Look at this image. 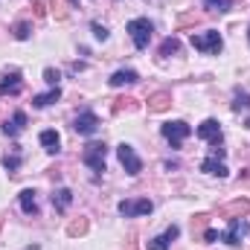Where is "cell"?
Returning a JSON list of instances; mask_svg holds the SVG:
<instances>
[{"instance_id": "obj_1", "label": "cell", "mask_w": 250, "mask_h": 250, "mask_svg": "<svg viewBox=\"0 0 250 250\" xmlns=\"http://www.w3.org/2000/svg\"><path fill=\"white\" fill-rule=\"evenodd\" d=\"M192 47H195L198 53H204V56H218L221 47H224V41H221L218 29H207V32L192 35Z\"/></svg>"}, {"instance_id": "obj_2", "label": "cell", "mask_w": 250, "mask_h": 250, "mask_svg": "<svg viewBox=\"0 0 250 250\" xmlns=\"http://www.w3.org/2000/svg\"><path fill=\"white\" fill-rule=\"evenodd\" d=\"M105 157H108V146L105 143H87L84 151H82V163L90 166L96 175L105 172Z\"/></svg>"}, {"instance_id": "obj_3", "label": "cell", "mask_w": 250, "mask_h": 250, "mask_svg": "<svg viewBox=\"0 0 250 250\" xmlns=\"http://www.w3.org/2000/svg\"><path fill=\"white\" fill-rule=\"evenodd\" d=\"M128 32H131L134 47H137V50H146V47H148V41H151L154 26H151V21H148V18H134V21H128Z\"/></svg>"}, {"instance_id": "obj_4", "label": "cell", "mask_w": 250, "mask_h": 250, "mask_svg": "<svg viewBox=\"0 0 250 250\" xmlns=\"http://www.w3.org/2000/svg\"><path fill=\"white\" fill-rule=\"evenodd\" d=\"M160 134L172 143V148H181V146H184V140L192 134V128H189L184 120H172V123H163V125H160Z\"/></svg>"}, {"instance_id": "obj_5", "label": "cell", "mask_w": 250, "mask_h": 250, "mask_svg": "<svg viewBox=\"0 0 250 250\" xmlns=\"http://www.w3.org/2000/svg\"><path fill=\"white\" fill-rule=\"evenodd\" d=\"M117 157H120V163H123V169L128 175H140L143 172V160L137 157V151H134V146H128V143H120L117 146Z\"/></svg>"}, {"instance_id": "obj_6", "label": "cell", "mask_w": 250, "mask_h": 250, "mask_svg": "<svg viewBox=\"0 0 250 250\" xmlns=\"http://www.w3.org/2000/svg\"><path fill=\"white\" fill-rule=\"evenodd\" d=\"M117 209H120V215H125V218H140V215H151L154 204L148 198H137V201H120Z\"/></svg>"}, {"instance_id": "obj_7", "label": "cell", "mask_w": 250, "mask_h": 250, "mask_svg": "<svg viewBox=\"0 0 250 250\" xmlns=\"http://www.w3.org/2000/svg\"><path fill=\"white\" fill-rule=\"evenodd\" d=\"M250 233L248 221H242V218H230V227H227V233H221V242H227L230 248H239L242 245V239Z\"/></svg>"}, {"instance_id": "obj_8", "label": "cell", "mask_w": 250, "mask_h": 250, "mask_svg": "<svg viewBox=\"0 0 250 250\" xmlns=\"http://www.w3.org/2000/svg\"><path fill=\"white\" fill-rule=\"evenodd\" d=\"M73 131H76V134H82V137L96 134V131H99V117H96L93 111H82V114L73 120Z\"/></svg>"}, {"instance_id": "obj_9", "label": "cell", "mask_w": 250, "mask_h": 250, "mask_svg": "<svg viewBox=\"0 0 250 250\" xmlns=\"http://www.w3.org/2000/svg\"><path fill=\"white\" fill-rule=\"evenodd\" d=\"M21 90H23V76H21V70L6 73L3 82H0V96H18Z\"/></svg>"}, {"instance_id": "obj_10", "label": "cell", "mask_w": 250, "mask_h": 250, "mask_svg": "<svg viewBox=\"0 0 250 250\" xmlns=\"http://www.w3.org/2000/svg\"><path fill=\"white\" fill-rule=\"evenodd\" d=\"M198 137L207 140V143H212V146H218L221 143V123L218 120H204V123L198 125Z\"/></svg>"}, {"instance_id": "obj_11", "label": "cell", "mask_w": 250, "mask_h": 250, "mask_svg": "<svg viewBox=\"0 0 250 250\" xmlns=\"http://www.w3.org/2000/svg\"><path fill=\"white\" fill-rule=\"evenodd\" d=\"M178 236H181V227H178V224H172V227H166V233H163V236H154V239L148 242V250H169V245H172Z\"/></svg>"}, {"instance_id": "obj_12", "label": "cell", "mask_w": 250, "mask_h": 250, "mask_svg": "<svg viewBox=\"0 0 250 250\" xmlns=\"http://www.w3.org/2000/svg\"><path fill=\"white\" fill-rule=\"evenodd\" d=\"M248 212H250L248 198H236V201H230L227 207H221V215H224V218H245Z\"/></svg>"}, {"instance_id": "obj_13", "label": "cell", "mask_w": 250, "mask_h": 250, "mask_svg": "<svg viewBox=\"0 0 250 250\" xmlns=\"http://www.w3.org/2000/svg\"><path fill=\"white\" fill-rule=\"evenodd\" d=\"M169 108H172V93L157 90V93L148 96V114H163V111H169Z\"/></svg>"}, {"instance_id": "obj_14", "label": "cell", "mask_w": 250, "mask_h": 250, "mask_svg": "<svg viewBox=\"0 0 250 250\" xmlns=\"http://www.w3.org/2000/svg\"><path fill=\"white\" fill-rule=\"evenodd\" d=\"M201 172H207V175H218V178H227V175H230L227 166L221 163V157H215V154H209V157L201 160Z\"/></svg>"}, {"instance_id": "obj_15", "label": "cell", "mask_w": 250, "mask_h": 250, "mask_svg": "<svg viewBox=\"0 0 250 250\" xmlns=\"http://www.w3.org/2000/svg\"><path fill=\"white\" fill-rule=\"evenodd\" d=\"M23 128H26V114H23V111H15V114H12V120H6V123H3V134L18 137V134H23Z\"/></svg>"}, {"instance_id": "obj_16", "label": "cell", "mask_w": 250, "mask_h": 250, "mask_svg": "<svg viewBox=\"0 0 250 250\" xmlns=\"http://www.w3.org/2000/svg\"><path fill=\"white\" fill-rule=\"evenodd\" d=\"M108 82H111V87H125V84H137L140 76H137V70H117Z\"/></svg>"}, {"instance_id": "obj_17", "label": "cell", "mask_w": 250, "mask_h": 250, "mask_svg": "<svg viewBox=\"0 0 250 250\" xmlns=\"http://www.w3.org/2000/svg\"><path fill=\"white\" fill-rule=\"evenodd\" d=\"M41 146H44V151H50V154H59V146H62V137L56 134V131H41Z\"/></svg>"}, {"instance_id": "obj_18", "label": "cell", "mask_w": 250, "mask_h": 250, "mask_svg": "<svg viewBox=\"0 0 250 250\" xmlns=\"http://www.w3.org/2000/svg\"><path fill=\"white\" fill-rule=\"evenodd\" d=\"M70 204H73V192H70V189H56V192H53V207H56L59 212H67Z\"/></svg>"}, {"instance_id": "obj_19", "label": "cell", "mask_w": 250, "mask_h": 250, "mask_svg": "<svg viewBox=\"0 0 250 250\" xmlns=\"http://www.w3.org/2000/svg\"><path fill=\"white\" fill-rule=\"evenodd\" d=\"M21 209L26 215H38V201H35V192L32 189H23L21 192Z\"/></svg>"}, {"instance_id": "obj_20", "label": "cell", "mask_w": 250, "mask_h": 250, "mask_svg": "<svg viewBox=\"0 0 250 250\" xmlns=\"http://www.w3.org/2000/svg\"><path fill=\"white\" fill-rule=\"evenodd\" d=\"M59 99H62V90L53 87L50 93H38V96L32 99V105H35V108H47V105H53V102H59Z\"/></svg>"}, {"instance_id": "obj_21", "label": "cell", "mask_w": 250, "mask_h": 250, "mask_svg": "<svg viewBox=\"0 0 250 250\" xmlns=\"http://www.w3.org/2000/svg\"><path fill=\"white\" fill-rule=\"evenodd\" d=\"M134 108H137V99H131V96L114 99V105H111V111H114V114H123V111H134Z\"/></svg>"}, {"instance_id": "obj_22", "label": "cell", "mask_w": 250, "mask_h": 250, "mask_svg": "<svg viewBox=\"0 0 250 250\" xmlns=\"http://www.w3.org/2000/svg\"><path fill=\"white\" fill-rule=\"evenodd\" d=\"M67 233H70V236H84V233H87V218L79 215L76 221H70V224H67Z\"/></svg>"}, {"instance_id": "obj_23", "label": "cell", "mask_w": 250, "mask_h": 250, "mask_svg": "<svg viewBox=\"0 0 250 250\" xmlns=\"http://www.w3.org/2000/svg\"><path fill=\"white\" fill-rule=\"evenodd\" d=\"M204 9H209V12H230L233 0H204Z\"/></svg>"}, {"instance_id": "obj_24", "label": "cell", "mask_w": 250, "mask_h": 250, "mask_svg": "<svg viewBox=\"0 0 250 250\" xmlns=\"http://www.w3.org/2000/svg\"><path fill=\"white\" fill-rule=\"evenodd\" d=\"M3 166H6L9 175H18V169H21V154H18V151H15V154H6V157H3Z\"/></svg>"}, {"instance_id": "obj_25", "label": "cell", "mask_w": 250, "mask_h": 250, "mask_svg": "<svg viewBox=\"0 0 250 250\" xmlns=\"http://www.w3.org/2000/svg\"><path fill=\"white\" fill-rule=\"evenodd\" d=\"M181 50V41L178 38H166L163 44H160V56H175Z\"/></svg>"}, {"instance_id": "obj_26", "label": "cell", "mask_w": 250, "mask_h": 250, "mask_svg": "<svg viewBox=\"0 0 250 250\" xmlns=\"http://www.w3.org/2000/svg\"><path fill=\"white\" fill-rule=\"evenodd\" d=\"M29 35H32V23H26V21L15 23V38H18V41H26Z\"/></svg>"}, {"instance_id": "obj_27", "label": "cell", "mask_w": 250, "mask_h": 250, "mask_svg": "<svg viewBox=\"0 0 250 250\" xmlns=\"http://www.w3.org/2000/svg\"><path fill=\"white\" fill-rule=\"evenodd\" d=\"M233 111H250V93H236L233 96Z\"/></svg>"}, {"instance_id": "obj_28", "label": "cell", "mask_w": 250, "mask_h": 250, "mask_svg": "<svg viewBox=\"0 0 250 250\" xmlns=\"http://www.w3.org/2000/svg\"><path fill=\"white\" fill-rule=\"evenodd\" d=\"M44 79H47V84H53V87H59L56 82H59V70H53V67H47L44 70Z\"/></svg>"}, {"instance_id": "obj_29", "label": "cell", "mask_w": 250, "mask_h": 250, "mask_svg": "<svg viewBox=\"0 0 250 250\" xmlns=\"http://www.w3.org/2000/svg\"><path fill=\"white\" fill-rule=\"evenodd\" d=\"M93 35H96L99 41H108V26H102V23H93Z\"/></svg>"}, {"instance_id": "obj_30", "label": "cell", "mask_w": 250, "mask_h": 250, "mask_svg": "<svg viewBox=\"0 0 250 250\" xmlns=\"http://www.w3.org/2000/svg\"><path fill=\"white\" fill-rule=\"evenodd\" d=\"M215 239H221V236H218V230H204V242H209V245H212Z\"/></svg>"}, {"instance_id": "obj_31", "label": "cell", "mask_w": 250, "mask_h": 250, "mask_svg": "<svg viewBox=\"0 0 250 250\" xmlns=\"http://www.w3.org/2000/svg\"><path fill=\"white\" fill-rule=\"evenodd\" d=\"M32 9H35V15H38V18H44V15H47V6H44V3H35Z\"/></svg>"}, {"instance_id": "obj_32", "label": "cell", "mask_w": 250, "mask_h": 250, "mask_svg": "<svg viewBox=\"0 0 250 250\" xmlns=\"http://www.w3.org/2000/svg\"><path fill=\"white\" fill-rule=\"evenodd\" d=\"M0 227H3V215H0Z\"/></svg>"}, {"instance_id": "obj_33", "label": "cell", "mask_w": 250, "mask_h": 250, "mask_svg": "<svg viewBox=\"0 0 250 250\" xmlns=\"http://www.w3.org/2000/svg\"><path fill=\"white\" fill-rule=\"evenodd\" d=\"M245 125H248V128H250V120H248V123H245Z\"/></svg>"}, {"instance_id": "obj_34", "label": "cell", "mask_w": 250, "mask_h": 250, "mask_svg": "<svg viewBox=\"0 0 250 250\" xmlns=\"http://www.w3.org/2000/svg\"><path fill=\"white\" fill-rule=\"evenodd\" d=\"M248 38H250V29H248Z\"/></svg>"}]
</instances>
